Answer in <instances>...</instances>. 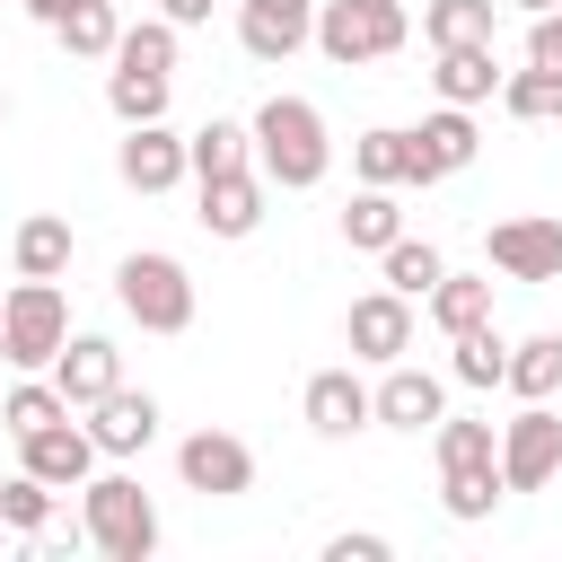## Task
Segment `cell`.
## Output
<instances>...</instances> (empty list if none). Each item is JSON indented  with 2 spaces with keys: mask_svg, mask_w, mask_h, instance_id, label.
I'll return each instance as SVG.
<instances>
[{
  "mask_svg": "<svg viewBox=\"0 0 562 562\" xmlns=\"http://www.w3.org/2000/svg\"><path fill=\"white\" fill-rule=\"evenodd\" d=\"M255 158H263V176H272L281 193H307V184L325 176V158H334L325 114H316L307 97H263V114H255Z\"/></svg>",
  "mask_w": 562,
  "mask_h": 562,
  "instance_id": "1",
  "label": "cell"
},
{
  "mask_svg": "<svg viewBox=\"0 0 562 562\" xmlns=\"http://www.w3.org/2000/svg\"><path fill=\"white\" fill-rule=\"evenodd\" d=\"M88 501H79V518H88V544L97 553H114V562H149L158 553V509H149V492L132 483V474H97V483H79Z\"/></svg>",
  "mask_w": 562,
  "mask_h": 562,
  "instance_id": "2",
  "label": "cell"
},
{
  "mask_svg": "<svg viewBox=\"0 0 562 562\" xmlns=\"http://www.w3.org/2000/svg\"><path fill=\"white\" fill-rule=\"evenodd\" d=\"M404 35H413L404 0H316V44H325V61H342V70L404 53Z\"/></svg>",
  "mask_w": 562,
  "mask_h": 562,
  "instance_id": "3",
  "label": "cell"
},
{
  "mask_svg": "<svg viewBox=\"0 0 562 562\" xmlns=\"http://www.w3.org/2000/svg\"><path fill=\"white\" fill-rule=\"evenodd\" d=\"M114 299H123V316L140 334H184L193 325V281H184L176 255H123L114 263Z\"/></svg>",
  "mask_w": 562,
  "mask_h": 562,
  "instance_id": "4",
  "label": "cell"
},
{
  "mask_svg": "<svg viewBox=\"0 0 562 562\" xmlns=\"http://www.w3.org/2000/svg\"><path fill=\"white\" fill-rule=\"evenodd\" d=\"M61 342H70V299L53 281H18L0 299V360L9 369H53Z\"/></svg>",
  "mask_w": 562,
  "mask_h": 562,
  "instance_id": "5",
  "label": "cell"
},
{
  "mask_svg": "<svg viewBox=\"0 0 562 562\" xmlns=\"http://www.w3.org/2000/svg\"><path fill=\"white\" fill-rule=\"evenodd\" d=\"M562 474V413L527 404L509 430H501V492H544Z\"/></svg>",
  "mask_w": 562,
  "mask_h": 562,
  "instance_id": "6",
  "label": "cell"
},
{
  "mask_svg": "<svg viewBox=\"0 0 562 562\" xmlns=\"http://www.w3.org/2000/svg\"><path fill=\"white\" fill-rule=\"evenodd\" d=\"M176 474H184V492H202V501H237V492H255V448L228 439V430H193V439L176 448Z\"/></svg>",
  "mask_w": 562,
  "mask_h": 562,
  "instance_id": "7",
  "label": "cell"
},
{
  "mask_svg": "<svg viewBox=\"0 0 562 562\" xmlns=\"http://www.w3.org/2000/svg\"><path fill=\"white\" fill-rule=\"evenodd\" d=\"M483 255L509 281H562V220H501L483 237Z\"/></svg>",
  "mask_w": 562,
  "mask_h": 562,
  "instance_id": "8",
  "label": "cell"
},
{
  "mask_svg": "<svg viewBox=\"0 0 562 562\" xmlns=\"http://www.w3.org/2000/svg\"><path fill=\"white\" fill-rule=\"evenodd\" d=\"M351 360H404L413 351V299L404 290H369V299H351Z\"/></svg>",
  "mask_w": 562,
  "mask_h": 562,
  "instance_id": "9",
  "label": "cell"
},
{
  "mask_svg": "<svg viewBox=\"0 0 562 562\" xmlns=\"http://www.w3.org/2000/svg\"><path fill=\"white\" fill-rule=\"evenodd\" d=\"M307 35H316V0H246L237 9V44L255 61H290Z\"/></svg>",
  "mask_w": 562,
  "mask_h": 562,
  "instance_id": "10",
  "label": "cell"
},
{
  "mask_svg": "<svg viewBox=\"0 0 562 562\" xmlns=\"http://www.w3.org/2000/svg\"><path fill=\"white\" fill-rule=\"evenodd\" d=\"M53 386H61V404H97L105 386H123V351L105 334H70L53 351Z\"/></svg>",
  "mask_w": 562,
  "mask_h": 562,
  "instance_id": "11",
  "label": "cell"
},
{
  "mask_svg": "<svg viewBox=\"0 0 562 562\" xmlns=\"http://www.w3.org/2000/svg\"><path fill=\"white\" fill-rule=\"evenodd\" d=\"M88 439H97V457H132V448L158 439V404L132 395V386H105V395L88 404Z\"/></svg>",
  "mask_w": 562,
  "mask_h": 562,
  "instance_id": "12",
  "label": "cell"
},
{
  "mask_svg": "<svg viewBox=\"0 0 562 562\" xmlns=\"http://www.w3.org/2000/svg\"><path fill=\"white\" fill-rule=\"evenodd\" d=\"M18 448H26V474H44L53 492H79V483H88V465H97V439H88V430H70V413H61V422H44V430H26Z\"/></svg>",
  "mask_w": 562,
  "mask_h": 562,
  "instance_id": "13",
  "label": "cell"
},
{
  "mask_svg": "<svg viewBox=\"0 0 562 562\" xmlns=\"http://www.w3.org/2000/svg\"><path fill=\"white\" fill-rule=\"evenodd\" d=\"M404 149H413V167H404V184H430V176H457V167L474 158V123H465V105H448V114H430L422 132H404Z\"/></svg>",
  "mask_w": 562,
  "mask_h": 562,
  "instance_id": "14",
  "label": "cell"
},
{
  "mask_svg": "<svg viewBox=\"0 0 562 562\" xmlns=\"http://www.w3.org/2000/svg\"><path fill=\"white\" fill-rule=\"evenodd\" d=\"M114 167H123V184H132V193H167V184L184 176V140H176L167 123H132Z\"/></svg>",
  "mask_w": 562,
  "mask_h": 562,
  "instance_id": "15",
  "label": "cell"
},
{
  "mask_svg": "<svg viewBox=\"0 0 562 562\" xmlns=\"http://www.w3.org/2000/svg\"><path fill=\"white\" fill-rule=\"evenodd\" d=\"M360 422H369V386L351 369H316L307 378V430L316 439H351Z\"/></svg>",
  "mask_w": 562,
  "mask_h": 562,
  "instance_id": "16",
  "label": "cell"
},
{
  "mask_svg": "<svg viewBox=\"0 0 562 562\" xmlns=\"http://www.w3.org/2000/svg\"><path fill=\"white\" fill-rule=\"evenodd\" d=\"M448 413V395H439V378L430 369H395L386 360V386L369 395V422H395V430H422V422H439Z\"/></svg>",
  "mask_w": 562,
  "mask_h": 562,
  "instance_id": "17",
  "label": "cell"
},
{
  "mask_svg": "<svg viewBox=\"0 0 562 562\" xmlns=\"http://www.w3.org/2000/svg\"><path fill=\"white\" fill-rule=\"evenodd\" d=\"M263 220V184L237 167V176H202V228L211 237H246Z\"/></svg>",
  "mask_w": 562,
  "mask_h": 562,
  "instance_id": "18",
  "label": "cell"
},
{
  "mask_svg": "<svg viewBox=\"0 0 562 562\" xmlns=\"http://www.w3.org/2000/svg\"><path fill=\"white\" fill-rule=\"evenodd\" d=\"M439 97L448 105H483L492 88H501V61H492V44H439Z\"/></svg>",
  "mask_w": 562,
  "mask_h": 562,
  "instance_id": "19",
  "label": "cell"
},
{
  "mask_svg": "<svg viewBox=\"0 0 562 562\" xmlns=\"http://www.w3.org/2000/svg\"><path fill=\"white\" fill-rule=\"evenodd\" d=\"M501 105H509L518 123H562V70H553V61L501 70Z\"/></svg>",
  "mask_w": 562,
  "mask_h": 562,
  "instance_id": "20",
  "label": "cell"
},
{
  "mask_svg": "<svg viewBox=\"0 0 562 562\" xmlns=\"http://www.w3.org/2000/svg\"><path fill=\"white\" fill-rule=\"evenodd\" d=\"M501 386H518L527 404H544V395H562V334H527V342L509 351V369H501Z\"/></svg>",
  "mask_w": 562,
  "mask_h": 562,
  "instance_id": "21",
  "label": "cell"
},
{
  "mask_svg": "<svg viewBox=\"0 0 562 562\" xmlns=\"http://www.w3.org/2000/svg\"><path fill=\"white\" fill-rule=\"evenodd\" d=\"M492 316V281H465V272H439L430 281V325L439 334H465V325H483Z\"/></svg>",
  "mask_w": 562,
  "mask_h": 562,
  "instance_id": "22",
  "label": "cell"
},
{
  "mask_svg": "<svg viewBox=\"0 0 562 562\" xmlns=\"http://www.w3.org/2000/svg\"><path fill=\"white\" fill-rule=\"evenodd\" d=\"M342 237H351V246H378V255H386V246L404 237V211H395V193H386V184L351 193V211H342Z\"/></svg>",
  "mask_w": 562,
  "mask_h": 562,
  "instance_id": "23",
  "label": "cell"
},
{
  "mask_svg": "<svg viewBox=\"0 0 562 562\" xmlns=\"http://www.w3.org/2000/svg\"><path fill=\"white\" fill-rule=\"evenodd\" d=\"M422 35H430V53L439 44H492V0H430Z\"/></svg>",
  "mask_w": 562,
  "mask_h": 562,
  "instance_id": "24",
  "label": "cell"
},
{
  "mask_svg": "<svg viewBox=\"0 0 562 562\" xmlns=\"http://www.w3.org/2000/svg\"><path fill=\"white\" fill-rule=\"evenodd\" d=\"M105 105H114L123 123H158V114H167V70H123V61H114Z\"/></svg>",
  "mask_w": 562,
  "mask_h": 562,
  "instance_id": "25",
  "label": "cell"
},
{
  "mask_svg": "<svg viewBox=\"0 0 562 562\" xmlns=\"http://www.w3.org/2000/svg\"><path fill=\"white\" fill-rule=\"evenodd\" d=\"M246 149H255V132H237V123H202V132L184 140V167H193V176H237Z\"/></svg>",
  "mask_w": 562,
  "mask_h": 562,
  "instance_id": "26",
  "label": "cell"
},
{
  "mask_svg": "<svg viewBox=\"0 0 562 562\" xmlns=\"http://www.w3.org/2000/svg\"><path fill=\"white\" fill-rule=\"evenodd\" d=\"M61 263H70V220H53V211L26 220V228H18V272H26V281H53Z\"/></svg>",
  "mask_w": 562,
  "mask_h": 562,
  "instance_id": "27",
  "label": "cell"
},
{
  "mask_svg": "<svg viewBox=\"0 0 562 562\" xmlns=\"http://www.w3.org/2000/svg\"><path fill=\"white\" fill-rule=\"evenodd\" d=\"M448 342H457V360H448V369H457L465 386H501V369H509V342L492 334V316H483V325H465V334H448Z\"/></svg>",
  "mask_w": 562,
  "mask_h": 562,
  "instance_id": "28",
  "label": "cell"
},
{
  "mask_svg": "<svg viewBox=\"0 0 562 562\" xmlns=\"http://www.w3.org/2000/svg\"><path fill=\"white\" fill-rule=\"evenodd\" d=\"M53 35H61L70 53H88V61H97V53H114V35H123V26H114V0H70V9L53 18Z\"/></svg>",
  "mask_w": 562,
  "mask_h": 562,
  "instance_id": "29",
  "label": "cell"
},
{
  "mask_svg": "<svg viewBox=\"0 0 562 562\" xmlns=\"http://www.w3.org/2000/svg\"><path fill=\"white\" fill-rule=\"evenodd\" d=\"M439 501H448V518H492L501 465H448V474H439Z\"/></svg>",
  "mask_w": 562,
  "mask_h": 562,
  "instance_id": "30",
  "label": "cell"
},
{
  "mask_svg": "<svg viewBox=\"0 0 562 562\" xmlns=\"http://www.w3.org/2000/svg\"><path fill=\"white\" fill-rule=\"evenodd\" d=\"M0 518H9V527H18V536H44V527H53V483H44V474H26V465H18V474H9V483H0Z\"/></svg>",
  "mask_w": 562,
  "mask_h": 562,
  "instance_id": "31",
  "label": "cell"
},
{
  "mask_svg": "<svg viewBox=\"0 0 562 562\" xmlns=\"http://www.w3.org/2000/svg\"><path fill=\"white\" fill-rule=\"evenodd\" d=\"M114 61H123V70H176V26H167V18L123 26V35H114Z\"/></svg>",
  "mask_w": 562,
  "mask_h": 562,
  "instance_id": "32",
  "label": "cell"
},
{
  "mask_svg": "<svg viewBox=\"0 0 562 562\" xmlns=\"http://www.w3.org/2000/svg\"><path fill=\"white\" fill-rule=\"evenodd\" d=\"M448 263H439V246H422V237H395L386 246V290H404V299H430V281H439Z\"/></svg>",
  "mask_w": 562,
  "mask_h": 562,
  "instance_id": "33",
  "label": "cell"
},
{
  "mask_svg": "<svg viewBox=\"0 0 562 562\" xmlns=\"http://www.w3.org/2000/svg\"><path fill=\"white\" fill-rule=\"evenodd\" d=\"M351 167H360V184H404L413 149H404V132H360L351 140Z\"/></svg>",
  "mask_w": 562,
  "mask_h": 562,
  "instance_id": "34",
  "label": "cell"
},
{
  "mask_svg": "<svg viewBox=\"0 0 562 562\" xmlns=\"http://www.w3.org/2000/svg\"><path fill=\"white\" fill-rule=\"evenodd\" d=\"M448 465H501L492 422H448V413H439V474H448Z\"/></svg>",
  "mask_w": 562,
  "mask_h": 562,
  "instance_id": "35",
  "label": "cell"
},
{
  "mask_svg": "<svg viewBox=\"0 0 562 562\" xmlns=\"http://www.w3.org/2000/svg\"><path fill=\"white\" fill-rule=\"evenodd\" d=\"M70 404H61V386H9V404H0V422H9V439H26V430H44V422H61Z\"/></svg>",
  "mask_w": 562,
  "mask_h": 562,
  "instance_id": "36",
  "label": "cell"
},
{
  "mask_svg": "<svg viewBox=\"0 0 562 562\" xmlns=\"http://www.w3.org/2000/svg\"><path fill=\"white\" fill-rule=\"evenodd\" d=\"M527 61H553V70H562V9H536V35H527Z\"/></svg>",
  "mask_w": 562,
  "mask_h": 562,
  "instance_id": "37",
  "label": "cell"
},
{
  "mask_svg": "<svg viewBox=\"0 0 562 562\" xmlns=\"http://www.w3.org/2000/svg\"><path fill=\"white\" fill-rule=\"evenodd\" d=\"M325 562H386V536H334Z\"/></svg>",
  "mask_w": 562,
  "mask_h": 562,
  "instance_id": "38",
  "label": "cell"
},
{
  "mask_svg": "<svg viewBox=\"0 0 562 562\" xmlns=\"http://www.w3.org/2000/svg\"><path fill=\"white\" fill-rule=\"evenodd\" d=\"M158 9H167V26H202L211 18V0H158Z\"/></svg>",
  "mask_w": 562,
  "mask_h": 562,
  "instance_id": "39",
  "label": "cell"
},
{
  "mask_svg": "<svg viewBox=\"0 0 562 562\" xmlns=\"http://www.w3.org/2000/svg\"><path fill=\"white\" fill-rule=\"evenodd\" d=\"M26 9H35V18H44V26H53V18H61V9H70V0H26Z\"/></svg>",
  "mask_w": 562,
  "mask_h": 562,
  "instance_id": "40",
  "label": "cell"
},
{
  "mask_svg": "<svg viewBox=\"0 0 562 562\" xmlns=\"http://www.w3.org/2000/svg\"><path fill=\"white\" fill-rule=\"evenodd\" d=\"M518 9H553V0H518Z\"/></svg>",
  "mask_w": 562,
  "mask_h": 562,
  "instance_id": "41",
  "label": "cell"
},
{
  "mask_svg": "<svg viewBox=\"0 0 562 562\" xmlns=\"http://www.w3.org/2000/svg\"><path fill=\"white\" fill-rule=\"evenodd\" d=\"M0 123H9V97H0Z\"/></svg>",
  "mask_w": 562,
  "mask_h": 562,
  "instance_id": "42",
  "label": "cell"
},
{
  "mask_svg": "<svg viewBox=\"0 0 562 562\" xmlns=\"http://www.w3.org/2000/svg\"><path fill=\"white\" fill-rule=\"evenodd\" d=\"M0 536H9V518H0Z\"/></svg>",
  "mask_w": 562,
  "mask_h": 562,
  "instance_id": "43",
  "label": "cell"
}]
</instances>
